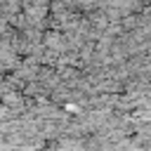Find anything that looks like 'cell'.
<instances>
[{"label":"cell","mask_w":151,"mask_h":151,"mask_svg":"<svg viewBox=\"0 0 151 151\" xmlns=\"http://www.w3.org/2000/svg\"><path fill=\"white\" fill-rule=\"evenodd\" d=\"M146 14H149V17H151V7H149V9H146Z\"/></svg>","instance_id":"1"}]
</instances>
